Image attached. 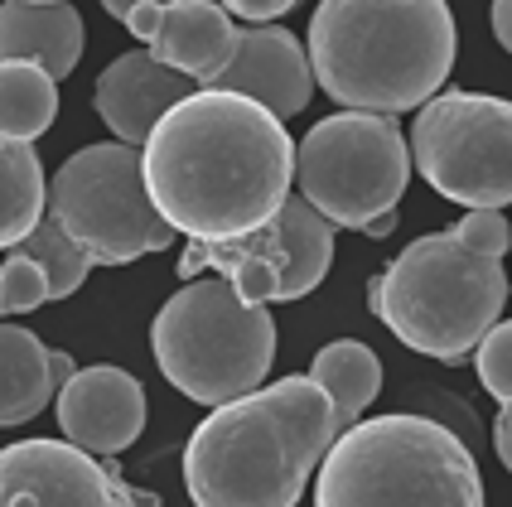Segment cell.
Returning a JSON list of instances; mask_svg holds the SVG:
<instances>
[{
    "mask_svg": "<svg viewBox=\"0 0 512 507\" xmlns=\"http://www.w3.org/2000/svg\"><path fill=\"white\" fill-rule=\"evenodd\" d=\"M300 145L285 116L247 92L199 87L160 116L145 141V179L155 208L184 237L223 242L271 223L290 198Z\"/></svg>",
    "mask_w": 512,
    "mask_h": 507,
    "instance_id": "6da1fadb",
    "label": "cell"
},
{
    "mask_svg": "<svg viewBox=\"0 0 512 507\" xmlns=\"http://www.w3.org/2000/svg\"><path fill=\"white\" fill-rule=\"evenodd\" d=\"M339 430V401L310 372L252 387L194 425L184 488L199 507H295Z\"/></svg>",
    "mask_w": 512,
    "mask_h": 507,
    "instance_id": "7a4b0ae2",
    "label": "cell"
},
{
    "mask_svg": "<svg viewBox=\"0 0 512 507\" xmlns=\"http://www.w3.org/2000/svg\"><path fill=\"white\" fill-rule=\"evenodd\" d=\"M512 223L503 208H469L455 227L426 232L368 285V310L435 363L469 358L508 305Z\"/></svg>",
    "mask_w": 512,
    "mask_h": 507,
    "instance_id": "3957f363",
    "label": "cell"
},
{
    "mask_svg": "<svg viewBox=\"0 0 512 507\" xmlns=\"http://www.w3.org/2000/svg\"><path fill=\"white\" fill-rule=\"evenodd\" d=\"M305 44L324 97L397 116L445 87L459 34L445 0H319Z\"/></svg>",
    "mask_w": 512,
    "mask_h": 507,
    "instance_id": "277c9868",
    "label": "cell"
},
{
    "mask_svg": "<svg viewBox=\"0 0 512 507\" xmlns=\"http://www.w3.org/2000/svg\"><path fill=\"white\" fill-rule=\"evenodd\" d=\"M319 507H474L484 474L469 445L430 416H372L339 430L314 469Z\"/></svg>",
    "mask_w": 512,
    "mask_h": 507,
    "instance_id": "5b68a950",
    "label": "cell"
},
{
    "mask_svg": "<svg viewBox=\"0 0 512 507\" xmlns=\"http://www.w3.org/2000/svg\"><path fill=\"white\" fill-rule=\"evenodd\" d=\"M150 353L174 392L223 406L266 382L276 363V319L228 276L208 271L160 305L150 324Z\"/></svg>",
    "mask_w": 512,
    "mask_h": 507,
    "instance_id": "8992f818",
    "label": "cell"
},
{
    "mask_svg": "<svg viewBox=\"0 0 512 507\" xmlns=\"http://www.w3.org/2000/svg\"><path fill=\"white\" fill-rule=\"evenodd\" d=\"M49 213L83 242L97 266H126L145 252H165L179 232L155 208L145 150L126 141L83 145L68 155L49 189Z\"/></svg>",
    "mask_w": 512,
    "mask_h": 507,
    "instance_id": "52a82bcc",
    "label": "cell"
},
{
    "mask_svg": "<svg viewBox=\"0 0 512 507\" xmlns=\"http://www.w3.org/2000/svg\"><path fill=\"white\" fill-rule=\"evenodd\" d=\"M411 169H416V155L392 116L348 107L305 131L295 179H300V194L329 223L363 232L372 218L397 213Z\"/></svg>",
    "mask_w": 512,
    "mask_h": 507,
    "instance_id": "ba28073f",
    "label": "cell"
},
{
    "mask_svg": "<svg viewBox=\"0 0 512 507\" xmlns=\"http://www.w3.org/2000/svg\"><path fill=\"white\" fill-rule=\"evenodd\" d=\"M416 169L459 208L512 203V102L488 92H435L411 126Z\"/></svg>",
    "mask_w": 512,
    "mask_h": 507,
    "instance_id": "9c48e42d",
    "label": "cell"
},
{
    "mask_svg": "<svg viewBox=\"0 0 512 507\" xmlns=\"http://www.w3.org/2000/svg\"><path fill=\"white\" fill-rule=\"evenodd\" d=\"M334 227L305 194H290L271 223L252 227L242 237L203 242L189 237L179 256V281L194 276H228L256 305H285L305 300L314 285H324L334 266Z\"/></svg>",
    "mask_w": 512,
    "mask_h": 507,
    "instance_id": "30bf717a",
    "label": "cell"
},
{
    "mask_svg": "<svg viewBox=\"0 0 512 507\" xmlns=\"http://www.w3.org/2000/svg\"><path fill=\"white\" fill-rule=\"evenodd\" d=\"M0 503L5 507H112V503H155L121 483L112 464H97V454L78 440H10L0 454Z\"/></svg>",
    "mask_w": 512,
    "mask_h": 507,
    "instance_id": "8fae6325",
    "label": "cell"
},
{
    "mask_svg": "<svg viewBox=\"0 0 512 507\" xmlns=\"http://www.w3.org/2000/svg\"><path fill=\"white\" fill-rule=\"evenodd\" d=\"M58 430L92 454H121L145 430V387L126 367L92 363L78 367L54 401Z\"/></svg>",
    "mask_w": 512,
    "mask_h": 507,
    "instance_id": "7c38bea8",
    "label": "cell"
},
{
    "mask_svg": "<svg viewBox=\"0 0 512 507\" xmlns=\"http://www.w3.org/2000/svg\"><path fill=\"white\" fill-rule=\"evenodd\" d=\"M314 83L319 78L310 63V44H300L281 25H247L237 29V49H232L228 68L208 87L247 92L252 102L271 107L276 116H300L310 107Z\"/></svg>",
    "mask_w": 512,
    "mask_h": 507,
    "instance_id": "4fadbf2b",
    "label": "cell"
},
{
    "mask_svg": "<svg viewBox=\"0 0 512 507\" xmlns=\"http://www.w3.org/2000/svg\"><path fill=\"white\" fill-rule=\"evenodd\" d=\"M189 92H199V83L189 73L170 68L165 58H155V49H136V54H121L102 68V78L92 87V107L107 121V131L116 141L145 150L150 131L160 126V116L179 107Z\"/></svg>",
    "mask_w": 512,
    "mask_h": 507,
    "instance_id": "5bb4252c",
    "label": "cell"
},
{
    "mask_svg": "<svg viewBox=\"0 0 512 507\" xmlns=\"http://www.w3.org/2000/svg\"><path fill=\"white\" fill-rule=\"evenodd\" d=\"M150 49L170 68H179L199 87H208L228 68L232 49H237L232 10L223 0H170L165 5V25L150 39Z\"/></svg>",
    "mask_w": 512,
    "mask_h": 507,
    "instance_id": "9a60e30c",
    "label": "cell"
},
{
    "mask_svg": "<svg viewBox=\"0 0 512 507\" xmlns=\"http://www.w3.org/2000/svg\"><path fill=\"white\" fill-rule=\"evenodd\" d=\"M0 372H5V382H0V421L25 425V421H34L49 401H58L63 382H68L78 367H73L68 353L49 348L34 329L10 319V324L0 329Z\"/></svg>",
    "mask_w": 512,
    "mask_h": 507,
    "instance_id": "2e32d148",
    "label": "cell"
},
{
    "mask_svg": "<svg viewBox=\"0 0 512 507\" xmlns=\"http://www.w3.org/2000/svg\"><path fill=\"white\" fill-rule=\"evenodd\" d=\"M0 49H5V58L44 63L63 83L83 58V15L68 0H5Z\"/></svg>",
    "mask_w": 512,
    "mask_h": 507,
    "instance_id": "e0dca14e",
    "label": "cell"
},
{
    "mask_svg": "<svg viewBox=\"0 0 512 507\" xmlns=\"http://www.w3.org/2000/svg\"><path fill=\"white\" fill-rule=\"evenodd\" d=\"M0 242L15 247L20 237H29L34 227L49 218V179H44V165L34 155V141H20V136H5L0 145Z\"/></svg>",
    "mask_w": 512,
    "mask_h": 507,
    "instance_id": "ac0fdd59",
    "label": "cell"
},
{
    "mask_svg": "<svg viewBox=\"0 0 512 507\" xmlns=\"http://www.w3.org/2000/svg\"><path fill=\"white\" fill-rule=\"evenodd\" d=\"M310 377H319V382L334 392L343 425L363 421V411H368L372 401H377V392H382V363H377V353H372L368 343H358V338L324 343V348L314 353Z\"/></svg>",
    "mask_w": 512,
    "mask_h": 507,
    "instance_id": "d6986e66",
    "label": "cell"
},
{
    "mask_svg": "<svg viewBox=\"0 0 512 507\" xmlns=\"http://www.w3.org/2000/svg\"><path fill=\"white\" fill-rule=\"evenodd\" d=\"M0 126L5 136H20V141H39L58 116V78L44 63H29V58H5L0 68Z\"/></svg>",
    "mask_w": 512,
    "mask_h": 507,
    "instance_id": "ffe728a7",
    "label": "cell"
},
{
    "mask_svg": "<svg viewBox=\"0 0 512 507\" xmlns=\"http://www.w3.org/2000/svg\"><path fill=\"white\" fill-rule=\"evenodd\" d=\"M10 252H25V256H34L44 271H49V281H54V300H68L78 285L87 281V271L97 266L92 256H87V247L68 232V227L58 223L54 213L44 218V223L34 227L29 237H20Z\"/></svg>",
    "mask_w": 512,
    "mask_h": 507,
    "instance_id": "44dd1931",
    "label": "cell"
},
{
    "mask_svg": "<svg viewBox=\"0 0 512 507\" xmlns=\"http://www.w3.org/2000/svg\"><path fill=\"white\" fill-rule=\"evenodd\" d=\"M49 300H54V281H49V271H44L34 256H25V252L5 256V266H0V310H5V319L39 310V305H49Z\"/></svg>",
    "mask_w": 512,
    "mask_h": 507,
    "instance_id": "7402d4cb",
    "label": "cell"
},
{
    "mask_svg": "<svg viewBox=\"0 0 512 507\" xmlns=\"http://www.w3.org/2000/svg\"><path fill=\"white\" fill-rule=\"evenodd\" d=\"M474 367H479V382L493 401L512 406V319L508 324H493L484 334V343L474 348Z\"/></svg>",
    "mask_w": 512,
    "mask_h": 507,
    "instance_id": "603a6c76",
    "label": "cell"
},
{
    "mask_svg": "<svg viewBox=\"0 0 512 507\" xmlns=\"http://www.w3.org/2000/svg\"><path fill=\"white\" fill-rule=\"evenodd\" d=\"M223 5L247 25H271V20H281L285 10H295L300 0H223Z\"/></svg>",
    "mask_w": 512,
    "mask_h": 507,
    "instance_id": "cb8c5ba5",
    "label": "cell"
},
{
    "mask_svg": "<svg viewBox=\"0 0 512 507\" xmlns=\"http://www.w3.org/2000/svg\"><path fill=\"white\" fill-rule=\"evenodd\" d=\"M165 5H170V0H141V5H131V15H126L121 25L150 44V39L160 34V25H165Z\"/></svg>",
    "mask_w": 512,
    "mask_h": 507,
    "instance_id": "d4e9b609",
    "label": "cell"
},
{
    "mask_svg": "<svg viewBox=\"0 0 512 507\" xmlns=\"http://www.w3.org/2000/svg\"><path fill=\"white\" fill-rule=\"evenodd\" d=\"M493 445H498L503 469L512 474V406H503V411H498V421H493Z\"/></svg>",
    "mask_w": 512,
    "mask_h": 507,
    "instance_id": "484cf974",
    "label": "cell"
},
{
    "mask_svg": "<svg viewBox=\"0 0 512 507\" xmlns=\"http://www.w3.org/2000/svg\"><path fill=\"white\" fill-rule=\"evenodd\" d=\"M493 34H498V44L512 54V0H493Z\"/></svg>",
    "mask_w": 512,
    "mask_h": 507,
    "instance_id": "4316f807",
    "label": "cell"
},
{
    "mask_svg": "<svg viewBox=\"0 0 512 507\" xmlns=\"http://www.w3.org/2000/svg\"><path fill=\"white\" fill-rule=\"evenodd\" d=\"M392 227H397V213H382V218H372V223L363 227V232H368V237H387Z\"/></svg>",
    "mask_w": 512,
    "mask_h": 507,
    "instance_id": "83f0119b",
    "label": "cell"
},
{
    "mask_svg": "<svg viewBox=\"0 0 512 507\" xmlns=\"http://www.w3.org/2000/svg\"><path fill=\"white\" fill-rule=\"evenodd\" d=\"M131 5H141V0H102V10H107L112 20H126V15H131Z\"/></svg>",
    "mask_w": 512,
    "mask_h": 507,
    "instance_id": "f1b7e54d",
    "label": "cell"
}]
</instances>
